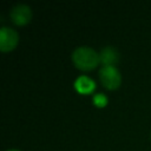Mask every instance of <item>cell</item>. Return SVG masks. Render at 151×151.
<instances>
[{"label":"cell","instance_id":"cell-1","mask_svg":"<svg viewBox=\"0 0 151 151\" xmlns=\"http://www.w3.org/2000/svg\"><path fill=\"white\" fill-rule=\"evenodd\" d=\"M72 60L81 70H92L100 61L99 53L90 46H79L72 52Z\"/></svg>","mask_w":151,"mask_h":151},{"label":"cell","instance_id":"cell-2","mask_svg":"<svg viewBox=\"0 0 151 151\" xmlns=\"http://www.w3.org/2000/svg\"><path fill=\"white\" fill-rule=\"evenodd\" d=\"M99 78L100 81L110 90L117 88L122 81L120 73L113 65H103L99 70Z\"/></svg>","mask_w":151,"mask_h":151},{"label":"cell","instance_id":"cell-3","mask_svg":"<svg viewBox=\"0 0 151 151\" xmlns=\"http://www.w3.org/2000/svg\"><path fill=\"white\" fill-rule=\"evenodd\" d=\"M9 15H11V19L14 24L25 25L31 20L32 11H31V7L26 4H17L12 7Z\"/></svg>","mask_w":151,"mask_h":151},{"label":"cell","instance_id":"cell-4","mask_svg":"<svg viewBox=\"0 0 151 151\" xmlns=\"http://www.w3.org/2000/svg\"><path fill=\"white\" fill-rule=\"evenodd\" d=\"M19 40V35L15 29L9 27H1L0 29V50L6 52L13 50Z\"/></svg>","mask_w":151,"mask_h":151},{"label":"cell","instance_id":"cell-5","mask_svg":"<svg viewBox=\"0 0 151 151\" xmlns=\"http://www.w3.org/2000/svg\"><path fill=\"white\" fill-rule=\"evenodd\" d=\"M99 57H100V61L103 63V65L114 66V64L119 59V53L113 46H106L101 48V51L99 52Z\"/></svg>","mask_w":151,"mask_h":151},{"label":"cell","instance_id":"cell-6","mask_svg":"<svg viewBox=\"0 0 151 151\" xmlns=\"http://www.w3.org/2000/svg\"><path fill=\"white\" fill-rule=\"evenodd\" d=\"M94 81L86 76H79L74 81V87L81 93L91 92L94 88Z\"/></svg>","mask_w":151,"mask_h":151},{"label":"cell","instance_id":"cell-7","mask_svg":"<svg viewBox=\"0 0 151 151\" xmlns=\"http://www.w3.org/2000/svg\"><path fill=\"white\" fill-rule=\"evenodd\" d=\"M93 103L97 106H105L107 104V97L103 93H97L93 96Z\"/></svg>","mask_w":151,"mask_h":151},{"label":"cell","instance_id":"cell-8","mask_svg":"<svg viewBox=\"0 0 151 151\" xmlns=\"http://www.w3.org/2000/svg\"><path fill=\"white\" fill-rule=\"evenodd\" d=\"M7 151H20V150H17V149H9V150H7Z\"/></svg>","mask_w":151,"mask_h":151}]
</instances>
